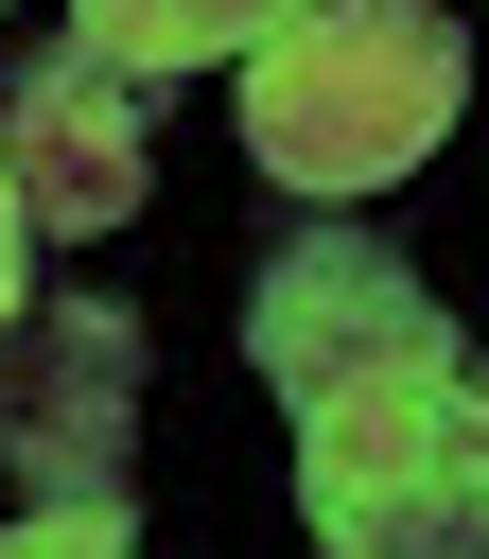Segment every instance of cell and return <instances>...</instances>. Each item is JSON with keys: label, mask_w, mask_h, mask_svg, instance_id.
Listing matches in <instances>:
<instances>
[{"label": "cell", "mask_w": 489, "mask_h": 559, "mask_svg": "<svg viewBox=\"0 0 489 559\" xmlns=\"http://www.w3.org/2000/svg\"><path fill=\"white\" fill-rule=\"evenodd\" d=\"M472 105V35L437 0H297L262 52H244V157L314 210L419 175Z\"/></svg>", "instance_id": "cell-1"}, {"label": "cell", "mask_w": 489, "mask_h": 559, "mask_svg": "<svg viewBox=\"0 0 489 559\" xmlns=\"http://www.w3.org/2000/svg\"><path fill=\"white\" fill-rule=\"evenodd\" d=\"M297 524H314V559H489L472 367H384L349 402H297Z\"/></svg>", "instance_id": "cell-2"}, {"label": "cell", "mask_w": 489, "mask_h": 559, "mask_svg": "<svg viewBox=\"0 0 489 559\" xmlns=\"http://www.w3.org/2000/svg\"><path fill=\"white\" fill-rule=\"evenodd\" d=\"M244 367H262L279 419H297V402H349V384H384V367H472V349H454V314L384 262V227H297V245L244 280Z\"/></svg>", "instance_id": "cell-3"}, {"label": "cell", "mask_w": 489, "mask_h": 559, "mask_svg": "<svg viewBox=\"0 0 489 559\" xmlns=\"http://www.w3.org/2000/svg\"><path fill=\"white\" fill-rule=\"evenodd\" d=\"M122 419H140V314L17 297L0 314V472L35 507H122Z\"/></svg>", "instance_id": "cell-4"}, {"label": "cell", "mask_w": 489, "mask_h": 559, "mask_svg": "<svg viewBox=\"0 0 489 559\" xmlns=\"http://www.w3.org/2000/svg\"><path fill=\"white\" fill-rule=\"evenodd\" d=\"M140 175H157V140H140V70L105 35H52L0 70V192L35 245H105L140 210Z\"/></svg>", "instance_id": "cell-5"}, {"label": "cell", "mask_w": 489, "mask_h": 559, "mask_svg": "<svg viewBox=\"0 0 489 559\" xmlns=\"http://www.w3.org/2000/svg\"><path fill=\"white\" fill-rule=\"evenodd\" d=\"M70 17H87V35H105L140 87H175V70H244V52H262L297 0H70Z\"/></svg>", "instance_id": "cell-6"}, {"label": "cell", "mask_w": 489, "mask_h": 559, "mask_svg": "<svg viewBox=\"0 0 489 559\" xmlns=\"http://www.w3.org/2000/svg\"><path fill=\"white\" fill-rule=\"evenodd\" d=\"M0 559H140V542H122V507H35Z\"/></svg>", "instance_id": "cell-7"}, {"label": "cell", "mask_w": 489, "mask_h": 559, "mask_svg": "<svg viewBox=\"0 0 489 559\" xmlns=\"http://www.w3.org/2000/svg\"><path fill=\"white\" fill-rule=\"evenodd\" d=\"M17 262H35V227H17V192H0V314H17V297H35V280H17Z\"/></svg>", "instance_id": "cell-8"}, {"label": "cell", "mask_w": 489, "mask_h": 559, "mask_svg": "<svg viewBox=\"0 0 489 559\" xmlns=\"http://www.w3.org/2000/svg\"><path fill=\"white\" fill-rule=\"evenodd\" d=\"M472 402H489V349H472Z\"/></svg>", "instance_id": "cell-9"}, {"label": "cell", "mask_w": 489, "mask_h": 559, "mask_svg": "<svg viewBox=\"0 0 489 559\" xmlns=\"http://www.w3.org/2000/svg\"><path fill=\"white\" fill-rule=\"evenodd\" d=\"M0 17H17V0H0Z\"/></svg>", "instance_id": "cell-10"}]
</instances>
